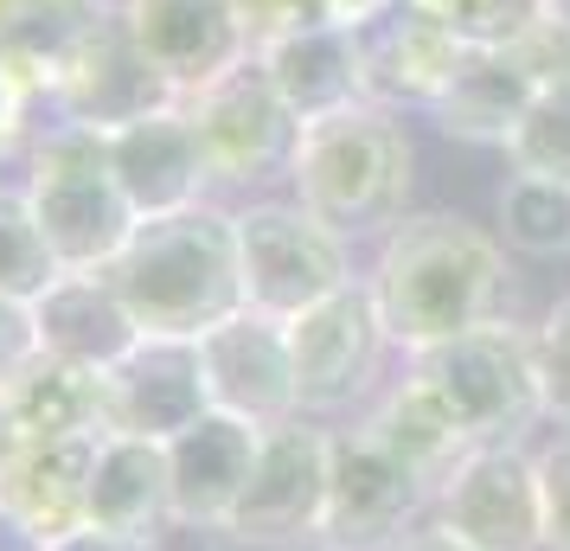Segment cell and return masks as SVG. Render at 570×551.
<instances>
[{
	"mask_svg": "<svg viewBox=\"0 0 570 551\" xmlns=\"http://www.w3.org/2000/svg\"><path fill=\"white\" fill-rule=\"evenodd\" d=\"M32 334H39L46 360L78 366V372H109L141 341L129 302L116 295V283L104 269H65L52 289L32 302Z\"/></svg>",
	"mask_w": 570,
	"mask_h": 551,
	"instance_id": "cell-19",
	"label": "cell"
},
{
	"mask_svg": "<svg viewBox=\"0 0 570 551\" xmlns=\"http://www.w3.org/2000/svg\"><path fill=\"white\" fill-rule=\"evenodd\" d=\"M500 283H507V257L481 225L449 218V211H423V218H397L372 269V302L379 321L397 346L455 341L468 327L493 321L500 308Z\"/></svg>",
	"mask_w": 570,
	"mask_h": 551,
	"instance_id": "cell-1",
	"label": "cell"
},
{
	"mask_svg": "<svg viewBox=\"0 0 570 551\" xmlns=\"http://www.w3.org/2000/svg\"><path fill=\"white\" fill-rule=\"evenodd\" d=\"M174 520L167 500V449L148 436H116L104 430L97 462H90V506L83 525L97 532H122V539H155V525Z\"/></svg>",
	"mask_w": 570,
	"mask_h": 551,
	"instance_id": "cell-23",
	"label": "cell"
},
{
	"mask_svg": "<svg viewBox=\"0 0 570 551\" xmlns=\"http://www.w3.org/2000/svg\"><path fill=\"white\" fill-rule=\"evenodd\" d=\"M288 327V360H295V397L302 411H340L379 378V360H385V321H379V302L365 283H346L327 302L302 308Z\"/></svg>",
	"mask_w": 570,
	"mask_h": 551,
	"instance_id": "cell-11",
	"label": "cell"
},
{
	"mask_svg": "<svg viewBox=\"0 0 570 551\" xmlns=\"http://www.w3.org/2000/svg\"><path fill=\"white\" fill-rule=\"evenodd\" d=\"M263 430L225 411L193 417L180 436H167V500H174V525H199V532H225L237 500L250 488Z\"/></svg>",
	"mask_w": 570,
	"mask_h": 551,
	"instance_id": "cell-15",
	"label": "cell"
},
{
	"mask_svg": "<svg viewBox=\"0 0 570 551\" xmlns=\"http://www.w3.org/2000/svg\"><path fill=\"white\" fill-rule=\"evenodd\" d=\"M13 443H20V423H13V404H7V385H0V462L13 455Z\"/></svg>",
	"mask_w": 570,
	"mask_h": 551,
	"instance_id": "cell-39",
	"label": "cell"
},
{
	"mask_svg": "<svg viewBox=\"0 0 570 551\" xmlns=\"http://www.w3.org/2000/svg\"><path fill=\"white\" fill-rule=\"evenodd\" d=\"M104 13V0H0V65L58 78Z\"/></svg>",
	"mask_w": 570,
	"mask_h": 551,
	"instance_id": "cell-25",
	"label": "cell"
},
{
	"mask_svg": "<svg viewBox=\"0 0 570 551\" xmlns=\"http://www.w3.org/2000/svg\"><path fill=\"white\" fill-rule=\"evenodd\" d=\"M39 360V334H32L27 302H0V385H13L20 372Z\"/></svg>",
	"mask_w": 570,
	"mask_h": 551,
	"instance_id": "cell-35",
	"label": "cell"
},
{
	"mask_svg": "<svg viewBox=\"0 0 570 551\" xmlns=\"http://www.w3.org/2000/svg\"><path fill=\"white\" fill-rule=\"evenodd\" d=\"M65 276V263L52 257V244L32 218L27 186H0V302H39Z\"/></svg>",
	"mask_w": 570,
	"mask_h": 551,
	"instance_id": "cell-27",
	"label": "cell"
},
{
	"mask_svg": "<svg viewBox=\"0 0 570 551\" xmlns=\"http://www.w3.org/2000/svg\"><path fill=\"white\" fill-rule=\"evenodd\" d=\"M237 218V269H244V308L276 321H295L302 308L327 302L353 283L346 269V237L321 225L308 206L288 199H257L232 211Z\"/></svg>",
	"mask_w": 570,
	"mask_h": 551,
	"instance_id": "cell-6",
	"label": "cell"
},
{
	"mask_svg": "<svg viewBox=\"0 0 570 551\" xmlns=\"http://www.w3.org/2000/svg\"><path fill=\"white\" fill-rule=\"evenodd\" d=\"M500 225H507V244L525 250V257H564L570 250V186L513 174L507 193H500Z\"/></svg>",
	"mask_w": 570,
	"mask_h": 551,
	"instance_id": "cell-28",
	"label": "cell"
},
{
	"mask_svg": "<svg viewBox=\"0 0 570 551\" xmlns=\"http://www.w3.org/2000/svg\"><path fill=\"white\" fill-rule=\"evenodd\" d=\"M436 532L468 551H544L539 455L519 443L468 449L436 488Z\"/></svg>",
	"mask_w": 570,
	"mask_h": 551,
	"instance_id": "cell-7",
	"label": "cell"
},
{
	"mask_svg": "<svg viewBox=\"0 0 570 551\" xmlns=\"http://www.w3.org/2000/svg\"><path fill=\"white\" fill-rule=\"evenodd\" d=\"M199 372H206L212 411H225V417H244V423H257V430L302 417L288 327L276 315L237 308L232 321L206 327L199 334Z\"/></svg>",
	"mask_w": 570,
	"mask_h": 551,
	"instance_id": "cell-12",
	"label": "cell"
},
{
	"mask_svg": "<svg viewBox=\"0 0 570 551\" xmlns=\"http://www.w3.org/2000/svg\"><path fill=\"white\" fill-rule=\"evenodd\" d=\"M109 167L129 193L135 218H167V211H186L206 199V148H199V129L186 104L155 109V116H135L122 129H104Z\"/></svg>",
	"mask_w": 570,
	"mask_h": 551,
	"instance_id": "cell-17",
	"label": "cell"
},
{
	"mask_svg": "<svg viewBox=\"0 0 570 551\" xmlns=\"http://www.w3.org/2000/svg\"><path fill=\"white\" fill-rule=\"evenodd\" d=\"M462 46H513L544 20V0H423Z\"/></svg>",
	"mask_w": 570,
	"mask_h": 551,
	"instance_id": "cell-31",
	"label": "cell"
},
{
	"mask_svg": "<svg viewBox=\"0 0 570 551\" xmlns=\"http://www.w3.org/2000/svg\"><path fill=\"white\" fill-rule=\"evenodd\" d=\"M532 104H539V83L525 78V65L513 58V46H468L462 65H455L449 83L436 90L430 116L442 122V135L500 141V148H507Z\"/></svg>",
	"mask_w": 570,
	"mask_h": 551,
	"instance_id": "cell-22",
	"label": "cell"
},
{
	"mask_svg": "<svg viewBox=\"0 0 570 551\" xmlns=\"http://www.w3.org/2000/svg\"><path fill=\"white\" fill-rule=\"evenodd\" d=\"M52 551H160V545H155V539H122V532H97V525H78V532L52 539Z\"/></svg>",
	"mask_w": 570,
	"mask_h": 551,
	"instance_id": "cell-36",
	"label": "cell"
},
{
	"mask_svg": "<svg viewBox=\"0 0 570 551\" xmlns=\"http://www.w3.org/2000/svg\"><path fill=\"white\" fill-rule=\"evenodd\" d=\"M539 494H544V551H570V430L539 455Z\"/></svg>",
	"mask_w": 570,
	"mask_h": 551,
	"instance_id": "cell-34",
	"label": "cell"
},
{
	"mask_svg": "<svg viewBox=\"0 0 570 551\" xmlns=\"http://www.w3.org/2000/svg\"><path fill=\"white\" fill-rule=\"evenodd\" d=\"M257 65L269 71V83H276V97L288 104L295 122H321V116L365 104L360 27H302L276 46H263Z\"/></svg>",
	"mask_w": 570,
	"mask_h": 551,
	"instance_id": "cell-21",
	"label": "cell"
},
{
	"mask_svg": "<svg viewBox=\"0 0 570 551\" xmlns=\"http://www.w3.org/2000/svg\"><path fill=\"white\" fill-rule=\"evenodd\" d=\"M365 430H372V436H379V443H385L391 455H397V462H404L423 488H430V494H436L442 481L455 474V462L474 449L462 430H455V417H449L436 397L416 385V378H404V385H397V392L372 411V423H365Z\"/></svg>",
	"mask_w": 570,
	"mask_h": 551,
	"instance_id": "cell-24",
	"label": "cell"
},
{
	"mask_svg": "<svg viewBox=\"0 0 570 551\" xmlns=\"http://www.w3.org/2000/svg\"><path fill=\"white\" fill-rule=\"evenodd\" d=\"M27 199L65 269H109L141 225L116 167H109L104 129H83V122H58L32 148Z\"/></svg>",
	"mask_w": 570,
	"mask_h": 551,
	"instance_id": "cell-4",
	"label": "cell"
},
{
	"mask_svg": "<svg viewBox=\"0 0 570 551\" xmlns=\"http://www.w3.org/2000/svg\"><path fill=\"white\" fill-rule=\"evenodd\" d=\"M295 206H308L340 237L385 232L411 199V135L385 104H353L340 116L302 122L288 148Z\"/></svg>",
	"mask_w": 570,
	"mask_h": 551,
	"instance_id": "cell-3",
	"label": "cell"
},
{
	"mask_svg": "<svg viewBox=\"0 0 570 551\" xmlns=\"http://www.w3.org/2000/svg\"><path fill=\"white\" fill-rule=\"evenodd\" d=\"M0 551H52V539H46V532H32L20 513H7V506H0Z\"/></svg>",
	"mask_w": 570,
	"mask_h": 551,
	"instance_id": "cell-37",
	"label": "cell"
},
{
	"mask_svg": "<svg viewBox=\"0 0 570 551\" xmlns=\"http://www.w3.org/2000/svg\"><path fill=\"white\" fill-rule=\"evenodd\" d=\"M544 13H551L558 27H570V0H544Z\"/></svg>",
	"mask_w": 570,
	"mask_h": 551,
	"instance_id": "cell-40",
	"label": "cell"
},
{
	"mask_svg": "<svg viewBox=\"0 0 570 551\" xmlns=\"http://www.w3.org/2000/svg\"><path fill=\"white\" fill-rule=\"evenodd\" d=\"M391 551H468V545H455L449 532H411V539H397Z\"/></svg>",
	"mask_w": 570,
	"mask_h": 551,
	"instance_id": "cell-38",
	"label": "cell"
},
{
	"mask_svg": "<svg viewBox=\"0 0 570 551\" xmlns=\"http://www.w3.org/2000/svg\"><path fill=\"white\" fill-rule=\"evenodd\" d=\"M507 160L513 174L570 186V90H539V104L525 109V122L507 141Z\"/></svg>",
	"mask_w": 570,
	"mask_h": 551,
	"instance_id": "cell-30",
	"label": "cell"
},
{
	"mask_svg": "<svg viewBox=\"0 0 570 551\" xmlns=\"http://www.w3.org/2000/svg\"><path fill=\"white\" fill-rule=\"evenodd\" d=\"M122 27L180 97L250 58L232 0H122Z\"/></svg>",
	"mask_w": 570,
	"mask_h": 551,
	"instance_id": "cell-16",
	"label": "cell"
},
{
	"mask_svg": "<svg viewBox=\"0 0 570 551\" xmlns=\"http://www.w3.org/2000/svg\"><path fill=\"white\" fill-rule=\"evenodd\" d=\"M327 449H334V436L314 430V423H302V417L263 430L250 488H244L232 525H225L237 545H314V539H321Z\"/></svg>",
	"mask_w": 570,
	"mask_h": 551,
	"instance_id": "cell-10",
	"label": "cell"
},
{
	"mask_svg": "<svg viewBox=\"0 0 570 551\" xmlns=\"http://www.w3.org/2000/svg\"><path fill=\"white\" fill-rule=\"evenodd\" d=\"M116 295L129 302L141 334L199 341L206 327L244 308V269H237V218L218 206H186L167 218H141L122 257L104 269Z\"/></svg>",
	"mask_w": 570,
	"mask_h": 551,
	"instance_id": "cell-2",
	"label": "cell"
},
{
	"mask_svg": "<svg viewBox=\"0 0 570 551\" xmlns=\"http://www.w3.org/2000/svg\"><path fill=\"white\" fill-rule=\"evenodd\" d=\"M52 90H58L65 122H83V129H122L135 116H155V109L180 104V90L160 78L155 65L141 58V46L129 39L122 7H109L104 20L83 32V46L65 58Z\"/></svg>",
	"mask_w": 570,
	"mask_h": 551,
	"instance_id": "cell-13",
	"label": "cell"
},
{
	"mask_svg": "<svg viewBox=\"0 0 570 551\" xmlns=\"http://www.w3.org/2000/svg\"><path fill=\"white\" fill-rule=\"evenodd\" d=\"M411 378L455 417V430L474 449L519 443L532 430V417L544 411L532 341L519 327H507V321H481V327H468L455 341L411 353Z\"/></svg>",
	"mask_w": 570,
	"mask_h": 551,
	"instance_id": "cell-5",
	"label": "cell"
},
{
	"mask_svg": "<svg viewBox=\"0 0 570 551\" xmlns=\"http://www.w3.org/2000/svg\"><path fill=\"white\" fill-rule=\"evenodd\" d=\"M20 436H71V430H104V372H78L58 360H32L7 385Z\"/></svg>",
	"mask_w": 570,
	"mask_h": 551,
	"instance_id": "cell-26",
	"label": "cell"
},
{
	"mask_svg": "<svg viewBox=\"0 0 570 551\" xmlns=\"http://www.w3.org/2000/svg\"><path fill=\"white\" fill-rule=\"evenodd\" d=\"M430 488L391 455L372 430H346L327 449V506H321V539L327 551H391L411 539L416 506Z\"/></svg>",
	"mask_w": 570,
	"mask_h": 551,
	"instance_id": "cell-8",
	"label": "cell"
},
{
	"mask_svg": "<svg viewBox=\"0 0 570 551\" xmlns=\"http://www.w3.org/2000/svg\"><path fill=\"white\" fill-rule=\"evenodd\" d=\"M206 372H199V341L174 334H141V341L104 372V430L116 436H148L167 443L193 417H206Z\"/></svg>",
	"mask_w": 570,
	"mask_h": 551,
	"instance_id": "cell-14",
	"label": "cell"
},
{
	"mask_svg": "<svg viewBox=\"0 0 570 551\" xmlns=\"http://www.w3.org/2000/svg\"><path fill=\"white\" fill-rule=\"evenodd\" d=\"M288 551H327V545H288Z\"/></svg>",
	"mask_w": 570,
	"mask_h": 551,
	"instance_id": "cell-41",
	"label": "cell"
},
{
	"mask_svg": "<svg viewBox=\"0 0 570 551\" xmlns=\"http://www.w3.org/2000/svg\"><path fill=\"white\" fill-rule=\"evenodd\" d=\"M104 430H71V436H20L0 462V506L20 513L32 532L65 539L83 525L90 506V462H97Z\"/></svg>",
	"mask_w": 570,
	"mask_h": 551,
	"instance_id": "cell-20",
	"label": "cell"
},
{
	"mask_svg": "<svg viewBox=\"0 0 570 551\" xmlns=\"http://www.w3.org/2000/svg\"><path fill=\"white\" fill-rule=\"evenodd\" d=\"M532 360H539V397L558 423H570V302H558L544 315L539 341H532Z\"/></svg>",
	"mask_w": 570,
	"mask_h": 551,
	"instance_id": "cell-32",
	"label": "cell"
},
{
	"mask_svg": "<svg viewBox=\"0 0 570 551\" xmlns=\"http://www.w3.org/2000/svg\"><path fill=\"white\" fill-rule=\"evenodd\" d=\"M513 58L525 65V78L539 90H570V27H558L551 13L525 39H513Z\"/></svg>",
	"mask_w": 570,
	"mask_h": 551,
	"instance_id": "cell-33",
	"label": "cell"
},
{
	"mask_svg": "<svg viewBox=\"0 0 570 551\" xmlns=\"http://www.w3.org/2000/svg\"><path fill=\"white\" fill-rule=\"evenodd\" d=\"M232 7L250 52H263V46H276L302 27H365L385 0H232Z\"/></svg>",
	"mask_w": 570,
	"mask_h": 551,
	"instance_id": "cell-29",
	"label": "cell"
},
{
	"mask_svg": "<svg viewBox=\"0 0 570 551\" xmlns=\"http://www.w3.org/2000/svg\"><path fill=\"white\" fill-rule=\"evenodd\" d=\"M462 39L423 0H385L360 27L365 104H436L449 71L462 65Z\"/></svg>",
	"mask_w": 570,
	"mask_h": 551,
	"instance_id": "cell-18",
	"label": "cell"
},
{
	"mask_svg": "<svg viewBox=\"0 0 570 551\" xmlns=\"http://www.w3.org/2000/svg\"><path fill=\"white\" fill-rule=\"evenodd\" d=\"M180 104L193 116V129H199L212 180L244 186V180H263V174L288 167V148H295V129L302 122L276 97V83L257 65V52L244 58V65H232V71H218L212 83H199Z\"/></svg>",
	"mask_w": 570,
	"mask_h": 551,
	"instance_id": "cell-9",
	"label": "cell"
}]
</instances>
